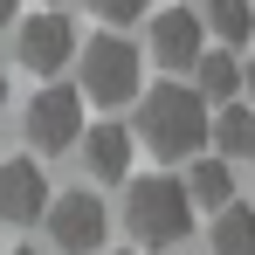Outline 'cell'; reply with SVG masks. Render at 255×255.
<instances>
[{
  "label": "cell",
  "mask_w": 255,
  "mask_h": 255,
  "mask_svg": "<svg viewBox=\"0 0 255 255\" xmlns=\"http://www.w3.org/2000/svg\"><path fill=\"white\" fill-rule=\"evenodd\" d=\"M76 152H83V166L97 186H125L131 179V125H83V138H76Z\"/></svg>",
  "instance_id": "cell-7"
},
{
  "label": "cell",
  "mask_w": 255,
  "mask_h": 255,
  "mask_svg": "<svg viewBox=\"0 0 255 255\" xmlns=\"http://www.w3.org/2000/svg\"><path fill=\"white\" fill-rule=\"evenodd\" d=\"M14 14H21V0H0V28H14Z\"/></svg>",
  "instance_id": "cell-17"
},
{
  "label": "cell",
  "mask_w": 255,
  "mask_h": 255,
  "mask_svg": "<svg viewBox=\"0 0 255 255\" xmlns=\"http://www.w3.org/2000/svg\"><path fill=\"white\" fill-rule=\"evenodd\" d=\"M207 138L221 145V159H255V104H221L207 118Z\"/></svg>",
  "instance_id": "cell-13"
},
{
  "label": "cell",
  "mask_w": 255,
  "mask_h": 255,
  "mask_svg": "<svg viewBox=\"0 0 255 255\" xmlns=\"http://www.w3.org/2000/svg\"><path fill=\"white\" fill-rule=\"evenodd\" d=\"M145 7H152V0H90V14H97V21H111V28L145 21Z\"/></svg>",
  "instance_id": "cell-15"
},
{
  "label": "cell",
  "mask_w": 255,
  "mask_h": 255,
  "mask_svg": "<svg viewBox=\"0 0 255 255\" xmlns=\"http://www.w3.org/2000/svg\"><path fill=\"white\" fill-rule=\"evenodd\" d=\"M42 7H55V0H42Z\"/></svg>",
  "instance_id": "cell-20"
},
{
  "label": "cell",
  "mask_w": 255,
  "mask_h": 255,
  "mask_svg": "<svg viewBox=\"0 0 255 255\" xmlns=\"http://www.w3.org/2000/svg\"><path fill=\"white\" fill-rule=\"evenodd\" d=\"M83 125H90V118H83V97H76L69 83H42L35 97H28V111H21L28 145H35V152H48V159H55V152H76Z\"/></svg>",
  "instance_id": "cell-4"
},
{
  "label": "cell",
  "mask_w": 255,
  "mask_h": 255,
  "mask_svg": "<svg viewBox=\"0 0 255 255\" xmlns=\"http://www.w3.org/2000/svg\"><path fill=\"white\" fill-rule=\"evenodd\" d=\"M207 48L200 35V14H186V7H166L159 21H152V62L159 69H193V55Z\"/></svg>",
  "instance_id": "cell-9"
},
{
  "label": "cell",
  "mask_w": 255,
  "mask_h": 255,
  "mask_svg": "<svg viewBox=\"0 0 255 255\" xmlns=\"http://www.w3.org/2000/svg\"><path fill=\"white\" fill-rule=\"evenodd\" d=\"M76 97L83 104H131L138 90H145V62H138V48L125 35H90V48H76Z\"/></svg>",
  "instance_id": "cell-3"
},
{
  "label": "cell",
  "mask_w": 255,
  "mask_h": 255,
  "mask_svg": "<svg viewBox=\"0 0 255 255\" xmlns=\"http://www.w3.org/2000/svg\"><path fill=\"white\" fill-rule=\"evenodd\" d=\"M242 97H249V104H255V55H249V62H242Z\"/></svg>",
  "instance_id": "cell-16"
},
{
  "label": "cell",
  "mask_w": 255,
  "mask_h": 255,
  "mask_svg": "<svg viewBox=\"0 0 255 255\" xmlns=\"http://www.w3.org/2000/svg\"><path fill=\"white\" fill-rule=\"evenodd\" d=\"M42 207H48L42 166H35V159H7V166H0V221H7V228H35Z\"/></svg>",
  "instance_id": "cell-8"
},
{
  "label": "cell",
  "mask_w": 255,
  "mask_h": 255,
  "mask_svg": "<svg viewBox=\"0 0 255 255\" xmlns=\"http://www.w3.org/2000/svg\"><path fill=\"white\" fill-rule=\"evenodd\" d=\"M179 186H186V200H193V207H207V214H221V207H228V200H235V166H228L221 152H214V159H193Z\"/></svg>",
  "instance_id": "cell-12"
},
{
  "label": "cell",
  "mask_w": 255,
  "mask_h": 255,
  "mask_svg": "<svg viewBox=\"0 0 255 255\" xmlns=\"http://www.w3.org/2000/svg\"><path fill=\"white\" fill-rule=\"evenodd\" d=\"M104 255H111V249H104Z\"/></svg>",
  "instance_id": "cell-21"
},
{
  "label": "cell",
  "mask_w": 255,
  "mask_h": 255,
  "mask_svg": "<svg viewBox=\"0 0 255 255\" xmlns=\"http://www.w3.org/2000/svg\"><path fill=\"white\" fill-rule=\"evenodd\" d=\"M193 97H200V104H235V97H242L235 48H200V55H193Z\"/></svg>",
  "instance_id": "cell-10"
},
{
  "label": "cell",
  "mask_w": 255,
  "mask_h": 255,
  "mask_svg": "<svg viewBox=\"0 0 255 255\" xmlns=\"http://www.w3.org/2000/svg\"><path fill=\"white\" fill-rule=\"evenodd\" d=\"M48 242L62 255H104V200L90 193V186H69V193H48Z\"/></svg>",
  "instance_id": "cell-6"
},
{
  "label": "cell",
  "mask_w": 255,
  "mask_h": 255,
  "mask_svg": "<svg viewBox=\"0 0 255 255\" xmlns=\"http://www.w3.org/2000/svg\"><path fill=\"white\" fill-rule=\"evenodd\" d=\"M200 35H214V48L255 42V0H207L200 7Z\"/></svg>",
  "instance_id": "cell-11"
},
{
  "label": "cell",
  "mask_w": 255,
  "mask_h": 255,
  "mask_svg": "<svg viewBox=\"0 0 255 255\" xmlns=\"http://www.w3.org/2000/svg\"><path fill=\"white\" fill-rule=\"evenodd\" d=\"M125 228L138 249H179L193 235V200L186 186L152 172V179H125Z\"/></svg>",
  "instance_id": "cell-2"
},
{
  "label": "cell",
  "mask_w": 255,
  "mask_h": 255,
  "mask_svg": "<svg viewBox=\"0 0 255 255\" xmlns=\"http://www.w3.org/2000/svg\"><path fill=\"white\" fill-rule=\"evenodd\" d=\"M0 104H7V69H0Z\"/></svg>",
  "instance_id": "cell-18"
},
{
  "label": "cell",
  "mask_w": 255,
  "mask_h": 255,
  "mask_svg": "<svg viewBox=\"0 0 255 255\" xmlns=\"http://www.w3.org/2000/svg\"><path fill=\"white\" fill-rule=\"evenodd\" d=\"M14 55H21V69H28V76L55 83V69H69V62H76V21H69L62 7L28 14V21L14 28Z\"/></svg>",
  "instance_id": "cell-5"
},
{
  "label": "cell",
  "mask_w": 255,
  "mask_h": 255,
  "mask_svg": "<svg viewBox=\"0 0 255 255\" xmlns=\"http://www.w3.org/2000/svg\"><path fill=\"white\" fill-rule=\"evenodd\" d=\"M131 104H138V118H131V145H145V152H159V159H193V152L207 145V104H200L186 83L138 90Z\"/></svg>",
  "instance_id": "cell-1"
},
{
  "label": "cell",
  "mask_w": 255,
  "mask_h": 255,
  "mask_svg": "<svg viewBox=\"0 0 255 255\" xmlns=\"http://www.w3.org/2000/svg\"><path fill=\"white\" fill-rule=\"evenodd\" d=\"M14 255H35V249H14Z\"/></svg>",
  "instance_id": "cell-19"
},
{
  "label": "cell",
  "mask_w": 255,
  "mask_h": 255,
  "mask_svg": "<svg viewBox=\"0 0 255 255\" xmlns=\"http://www.w3.org/2000/svg\"><path fill=\"white\" fill-rule=\"evenodd\" d=\"M207 255H255V207L249 200H228L207 228Z\"/></svg>",
  "instance_id": "cell-14"
}]
</instances>
